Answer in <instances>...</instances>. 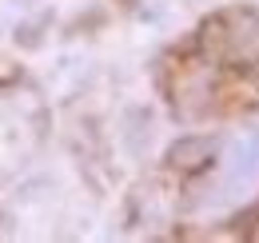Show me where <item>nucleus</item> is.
<instances>
[{
    "instance_id": "obj_1",
    "label": "nucleus",
    "mask_w": 259,
    "mask_h": 243,
    "mask_svg": "<svg viewBox=\"0 0 259 243\" xmlns=\"http://www.w3.org/2000/svg\"><path fill=\"white\" fill-rule=\"evenodd\" d=\"M215 164V144L207 136H184L167 148V168L180 176H199Z\"/></svg>"
},
{
    "instance_id": "obj_2",
    "label": "nucleus",
    "mask_w": 259,
    "mask_h": 243,
    "mask_svg": "<svg viewBox=\"0 0 259 243\" xmlns=\"http://www.w3.org/2000/svg\"><path fill=\"white\" fill-rule=\"evenodd\" d=\"M251 239H259V227H255V231H251Z\"/></svg>"
}]
</instances>
